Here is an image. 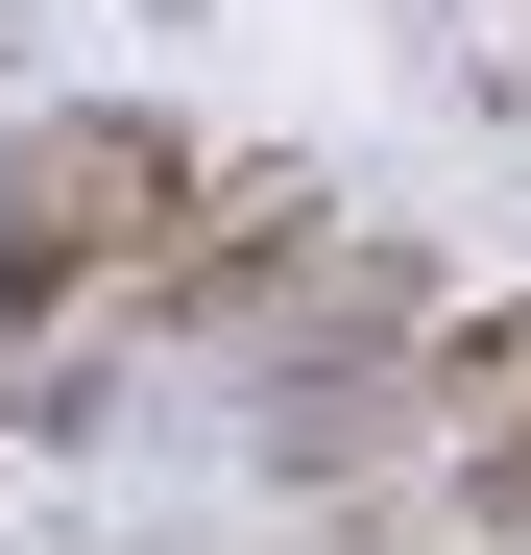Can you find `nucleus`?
<instances>
[{
    "mask_svg": "<svg viewBox=\"0 0 531 555\" xmlns=\"http://www.w3.org/2000/svg\"><path fill=\"white\" fill-rule=\"evenodd\" d=\"M194 194H218L194 121H25V169H0V338L73 314V291H145Z\"/></svg>",
    "mask_w": 531,
    "mask_h": 555,
    "instance_id": "nucleus-1",
    "label": "nucleus"
},
{
    "mask_svg": "<svg viewBox=\"0 0 531 555\" xmlns=\"http://www.w3.org/2000/svg\"><path fill=\"white\" fill-rule=\"evenodd\" d=\"M531 411V291L507 314H435V362H411V435H507Z\"/></svg>",
    "mask_w": 531,
    "mask_h": 555,
    "instance_id": "nucleus-2",
    "label": "nucleus"
},
{
    "mask_svg": "<svg viewBox=\"0 0 531 555\" xmlns=\"http://www.w3.org/2000/svg\"><path fill=\"white\" fill-rule=\"evenodd\" d=\"M459 459H483V555H531V411H507V435H459Z\"/></svg>",
    "mask_w": 531,
    "mask_h": 555,
    "instance_id": "nucleus-3",
    "label": "nucleus"
}]
</instances>
